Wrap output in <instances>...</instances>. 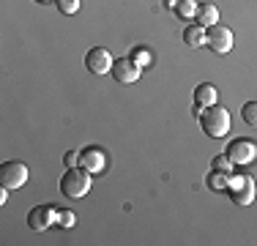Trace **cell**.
I'll use <instances>...</instances> for the list:
<instances>
[{
	"mask_svg": "<svg viewBox=\"0 0 257 246\" xmlns=\"http://www.w3.org/2000/svg\"><path fill=\"white\" fill-rule=\"evenodd\" d=\"M39 3H50V0H39Z\"/></svg>",
	"mask_w": 257,
	"mask_h": 246,
	"instance_id": "obj_22",
	"label": "cell"
},
{
	"mask_svg": "<svg viewBox=\"0 0 257 246\" xmlns=\"http://www.w3.org/2000/svg\"><path fill=\"white\" fill-rule=\"evenodd\" d=\"M205 39H208V30L203 25H189V28L183 30V41H186L189 47H205Z\"/></svg>",
	"mask_w": 257,
	"mask_h": 246,
	"instance_id": "obj_13",
	"label": "cell"
},
{
	"mask_svg": "<svg viewBox=\"0 0 257 246\" xmlns=\"http://www.w3.org/2000/svg\"><path fill=\"white\" fill-rule=\"evenodd\" d=\"M241 118L246 120V126L257 129V101H246L241 107Z\"/></svg>",
	"mask_w": 257,
	"mask_h": 246,
	"instance_id": "obj_16",
	"label": "cell"
},
{
	"mask_svg": "<svg viewBox=\"0 0 257 246\" xmlns=\"http://www.w3.org/2000/svg\"><path fill=\"white\" fill-rule=\"evenodd\" d=\"M28 175H30V172H28V167L22 162H3V164H0V186H6L9 192L25 186Z\"/></svg>",
	"mask_w": 257,
	"mask_h": 246,
	"instance_id": "obj_4",
	"label": "cell"
},
{
	"mask_svg": "<svg viewBox=\"0 0 257 246\" xmlns=\"http://www.w3.org/2000/svg\"><path fill=\"white\" fill-rule=\"evenodd\" d=\"M79 167L88 170L90 175H101L104 167H107V156H104L101 148L90 145V148H85V151H79Z\"/></svg>",
	"mask_w": 257,
	"mask_h": 246,
	"instance_id": "obj_10",
	"label": "cell"
},
{
	"mask_svg": "<svg viewBox=\"0 0 257 246\" xmlns=\"http://www.w3.org/2000/svg\"><path fill=\"white\" fill-rule=\"evenodd\" d=\"M200 129L208 134L211 140H219L230 132V112L219 104H211L200 112Z\"/></svg>",
	"mask_w": 257,
	"mask_h": 246,
	"instance_id": "obj_2",
	"label": "cell"
},
{
	"mask_svg": "<svg viewBox=\"0 0 257 246\" xmlns=\"http://www.w3.org/2000/svg\"><path fill=\"white\" fill-rule=\"evenodd\" d=\"M227 192H230V200L235 202V205H249L257 194L254 178L252 175H230Z\"/></svg>",
	"mask_w": 257,
	"mask_h": 246,
	"instance_id": "obj_3",
	"label": "cell"
},
{
	"mask_svg": "<svg viewBox=\"0 0 257 246\" xmlns=\"http://www.w3.org/2000/svg\"><path fill=\"white\" fill-rule=\"evenodd\" d=\"M208 30V39H205V47L208 49H213L216 55H224V52H230L232 44H235V36H232V30L230 28H224V25H211V28H205Z\"/></svg>",
	"mask_w": 257,
	"mask_h": 246,
	"instance_id": "obj_6",
	"label": "cell"
},
{
	"mask_svg": "<svg viewBox=\"0 0 257 246\" xmlns=\"http://www.w3.org/2000/svg\"><path fill=\"white\" fill-rule=\"evenodd\" d=\"M132 60H134V63L140 66V69H148V66L154 63V55H151L148 49L137 47V49H134V52H132Z\"/></svg>",
	"mask_w": 257,
	"mask_h": 246,
	"instance_id": "obj_17",
	"label": "cell"
},
{
	"mask_svg": "<svg viewBox=\"0 0 257 246\" xmlns=\"http://www.w3.org/2000/svg\"><path fill=\"white\" fill-rule=\"evenodd\" d=\"M55 6H58L60 14H77L79 11V0H55Z\"/></svg>",
	"mask_w": 257,
	"mask_h": 246,
	"instance_id": "obj_20",
	"label": "cell"
},
{
	"mask_svg": "<svg viewBox=\"0 0 257 246\" xmlns=\"http://www.w3.org/2000/svg\"><path fill=\"white\" fill-rule=\"evenodd\" d=\"M109 74H112V79L118 85H132V82H137V79H140L143 69H140L132 58H118L112 63V71H109Z\"/></svg>",
	"mask_w": 257,
	"mask_h": 246,
	"instance_id": "obj_8",
	"label": "cell"
},
{
	"mask_svg": "<svg viewBox=\"0 0 257 246\" xmlns=\"http://www.w3.org/2000/svg\"><path fill=\"white\" fill-rule=\"evenodd\" d=\"M112 55H109V49L104 47H93L88 49V55H85V66H88L90 74H99V77H104V74L112 71Z\"/></svg>",
	"mask_w": 257,
	"mask_h": 246,
	"instance_id": "obj_7",
	"label": "cell"
},
{
	"mask_svg": "<svg viewBox=\"0 0 257 246\" xmlns=\"http://www.w3.org/2000/svg\"><path fill=\"white\" fill-rule=\"evenodd\" d=\"M194 22L203 25V28H211V25H216V22H219V9H216L213 3H200Z\"/></svg>",
	"mask_w": 257,
	"mask_h": 246,
	"instance_id": "obj_12",
	"label": "cell"
},
{
	"mask_svg": "<svg viewBox=\"0 0 257 246\" xmlns=\"http://www.w3.org/2000/svg\"><path fill=\"white\" fill-rule=\"evenodd\" d=\"M197 9H200L197 0H175V17L178 20H194Z\"/></svg>",
	"mask_w": 257,
	"mask_h": 246,
	"instance_id": "obj_14",
	"label": "cell"
},
{
	"mask_svg": "<svg viewBox=\"0 0 257 246\" xmlns=\"http://www.w3.org/2000/svg\"><path fill=\"white\" fill-rule=\"evenodd\" d=\"M216 96H219V90L213 82H203V85L194 88V104H200L203 109L211 107V104H216Z\"/></svg>",
	"mask_w": 257,
	"mask_h": 246,
	"instance_id": "obj_11",
	"label": "cell"
},
{
	"mask_svg": "<svg viewBox=\"0 0 257 246\" xmlns=\"http://www.w3.org/2000/svg\"><path fill=\"white\" fill-rule=\"evenodd\" d=\"M55 224H60V227H74L77 224V213L74 211H58V219H55Z\"/></svg>",
	"mask_w": 257,
	"mask_h": 246,
	"instance_id": "obj_19",
	"label": "cell"
},
{
	"mask_svg": "<svg viewBox=\"0 0 257 246\" xmlns=\"http://www.w3.org/2000/svg\"><path fill=\"white\" fill-rule=\"evenodd\" d=\"M90 183L93 175L82 167H66V172L60 175V194L69 197V200H82L90 192Z\"/></svg>",
	"mask_w": 257,
	"mask_h": 246,
	"instance_id": "obj_1",
	"label": "cell"
},
{
	"mask_svg": "<svg viewBox=\"0 0 257 246\" xmlns=\"http://www.w3.org/2000/svg\"><path fill=\"white\" fill-rule=\"evenodd\" d=\"M63 162H66V167H79V151H69L63 156Z\"/></svg>",
	"mask_w": 257,
	"mask_h": 246,
	"instance_id": "obj_21",
	"label": "cell"
},
{
	"mask_svg": "<svg viewBox=\"0 0 257 246\" xmlns=\"http://www.w3.org/2000/svg\"><path fill=\"white\" fill-rule=\"evenodd\" d=\"M227 156L232 159V164H252L257 162V143L249 137H235L232 143L227 145Z\"/></svg>",
	"mask_w": 257,
	"mask_h": 246,
	"instance_id": "obj_5",
	"label": "cell"
},
{
	"mask_svg": "<svg viewBox=\"0 0 257 246\" xmlns=\"http://www.w3.org/2000/svg\"><path fill=\"white\" fill-rule=\"evenodd\" d=\"M55 219H58V211H55L52 205H36V208H30V213H28V227L33 232H44L47 227L55 224Z\"/></svg>",
	"mask_w": 257,
	"mask_h": 246,
	"instance_id": "obj_9",
	"label": "cell"
},
{
	"mask_svg": "<svg viewBox=\"0 0 257 246\" xmlns=\"http://www.w3.org/2000/svg\"><path fill=\"white\" fill-rule=\"evenodd\" d=\"M232 167H235V164H232V159L227 153H224V156H216L211 162V170H219V172H232Z\"/></svg>",
	"mask_w": 257,
	"mask_h": 246,
	"instance_id": "obj_18",
	"label": "cell"
},
{
	"mask_svg": "<svg viewBox=\"0 0 257 246\" xmlns=\"http://www.w3.org/2000/svg\"><path fill=\"white\" fill-rule=\"evenodd\" d=\"M227 183H230V172L211 170V175H208V186L211 189H216V192H227Z\"/></svg>",
	"mask_w": 257,
	"mask_h": 246,
	"instance_id": "obj_15",
	"label": "cell"
}]
</instances>
